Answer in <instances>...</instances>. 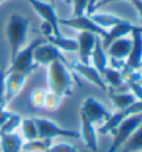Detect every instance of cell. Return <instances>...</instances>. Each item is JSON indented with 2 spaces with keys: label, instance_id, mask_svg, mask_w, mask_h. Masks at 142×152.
Here are the masks:
<instances>
[{
  "label": "cell",
  "instance_id": "1",
  "mask_svg": "<svg viewBox=\"0 0 142 152\" xmlns=\"http://www.w3.org/2000/svg\"><path fill=\"white\" fill-rule=\"evenodd\" d=\"M29 28V20L21 14H11L8 18L7 26H6V35H7L8 46H10V62L18 54L25 40Z\"/></svg>",
  "mask_w": 142,
  "mask_h": 152
},
{
  "label": "cell",
  "instance_id": "2",
  "mask_svg": "<svg viewBox=\"0 0 142 152\" xmlns=\"http://www.w3.org/2000/svg\"><path fill=\"white\" fill-rule=\"evenodd\" d=\"M47 83L51 93L58 96H71L72 94V76L68 72L66 64L62 61H54L47 65Z\"/></svg>",
  "mask_w": 142,
  "mask_h": 152
},
{
  "label": "cell",
  "instance_id": "3",
  "mask_svg": "<svg viewBox=\"0 0 142 152\" xmlns=\"http://www.w3.org/2000/svg\"><path fill=\"white\" fill-rule=\"evenodd\" d=\"M47 40L44 37H37L35 39L32 43H29L26 47L21 48L18 54L15 56V58L10 62V66L6 68V72H17V73H22L25 76H29L36 68H37V64L33 60V53H35V48L40 44L46 43Z\"/></svg>",
  "mask_w": 142,
  "mask_h": 152
},
{
  "label": "cell",
  "instance_id": "4",
  "mask_svg": "<svg viewBox=\"0 0 142 152\" xmlns=\"http://www.w3.org/2000/svg\"><path fill=\"white\" fill-rule=\"evenodd\" d=\"M142 123V112L141 113H135V115H131L128 118L123 120L122 123L119 124L117 127H114L112 130V134H113V142H112L111 148L108 152H116L119 147H122L128 137L133 134V133L138 129V126Z\"/></svg>",
  "mask_w": 142,
  "mask_h": 152
},
{
  "label": "cell",
  "instance_id": "5",
  "mask_svg": "<svg viewBox=\"0 0 142 152\" xmlns=\"http://www.w3.org/2000/svg\"><path fill=\"white\" fill-rule=\"evenodd\" d=\"M33 120H35L36 127H37V136L42 140H44V138L52 140L54 137H59V136L69 137V138H79L80 137V133L59 127L55 122H51L48 119H33Z\"/></svg>",
  "mask_w": 142,
  "mask_h": 152
},
{
  "label": "cell",
  "instance_id": "6",
  "mask_svg": "<svg viewBox=\"0 0 142 152\" xmlns=\"http://www.w3.org/2000/svg\"><path fill=\"white\" fill-rule=\"evenodd\" d=\"M58 24L63 25V26H69V28L77 29L80 32H91V33H94V35H97V36H101L102 39L108 35V29H103V28H101V26H98L88 15L73 17V18H68V20L59 18Z\"/></svg>",
  "mask_w": 142,
  "mask_h": 152
},
{
  "label": "cell",
  "instance_id": "7",
  "mask_svg": "<svg viewBox=\"0 0 142 152\" xmlns=\"http://www.w3.org/2000/svg\"><path fill=\"white\" fill-rule=\"evenodd\" d=\"M142 112V101H135L133 105L127 107L124 109H119L116 113H112L111 118L103 123V126L99 127L98 132L101 134H106V133H111L114 127H117L119 124L122 123L123 120L128 118L131 115H135V113H141Z\"/></svg>",
  "mask_w": 142,
  "mask_h": 152
},
{
  "label": "cell",
  "instance_id": "8",
  "mask_svg": "<svg viewBox=\"0 0 142 152\" xmlns=\"http://www.w3.org/2000/svg\"><path fill=\"white\" fill-rule=\"evenodd\" d=\"M32 7L35 8V11L39 14L43 21L48 22L52 26L54 31V36H61V31H59V24H58V15L55 12V8L51 3H46L42 0H26Z\"/></svg>",
  "mask_w": 142,
  "mask_h": 152
},
{
  "label": "cell",
  "instance_id": "9",
  "mask_svg": "<svg viewBox=\"0 0 142 152\" xmlns=\"http://www.w3.org/2000/svg\"><path fill=\"white\" fill-rule=\"evenodd\" d=\"M131 50L127 57V68L139 69L142 66V26L135 25L131 31Z\"/></svg>",
  "mask_w": 142,
  "mask_h": 152
},
{
  "label": "cell",
  "instance_id": "10",
  "mask_svg": "<svg viewBox=\"0 0 142 152\" xmlns=\"http://www.w3.org/2000/svg\"><path fill=\"white\" fill-rule=\"evenodd\" d=\"M80 112H83L87 116V119L90 120V122H92V123L106 122L112 115L98 100H95L94 97H88V98L84 100Z\"/></svg>",
  "mask_w": 142,
  "mask_h": 152
},
{
  "label": "cell",
  "instance_id": "11",
  "mask_svg": "<svg viewBox=\"0 0 142 152\" xmlns=\"http://www.w3.org/2000/svg\"><path fill=\"white\" fill-rule=\"evenodd\" d=\"M33 60L37 65H50L54 61H62L66 64L65 58L61 54V50L52 46V44H40L35 48L33 53Z\"/></svg>",
  "mask_w": 142,
  "mask_h": 152
},
{
  "label": "cell",
  "instance_id": "12",
  "mask_svg": "<svg viewBox=\"0 0 142 152\" xmlns=\"http://www.w3.org/2000/svg\"><path fill=\"white\" fill-rule=\"evenodd\" d=\"M71 68L75 69L76 72L82 75L83 77H86L88 82H91L92 84H95L98 88H101L102 91H106L108 87H106V83L103 82V77L102 75L94 68V66H91V65H84L82 64L80 61H73L71 64Z\"/></svg>",
  "mask_w": 142,
  "mask_h": 152
},
{
  "label": "cell",
  "instance_id": "13",
  "mask_svg": "<svg viewBox=\"0 0 142 152\" xmlns=\"http://www.w3.org/2000/svg\"><path fill=\"white\" fill-rule=\"evenodd\" d=\"M25 82L26 76L22 73L6 72V96H4L6 102H10L18 93H21L25 86Z\"/></svg>",
  "mask_w": 142,
  "mask_h": 152
},
{
  "label": "cell",
  "instance_id": "14",
  "mask_svg": "<svg viewBox=\"0 0 142 152\" xmlns=\"http://www.w3.org/2000/svg\"><path fill=\"white\" fill-rule=\"evenodd\" d=\"M95 39L97 35L91 32H80L79 37H77V43H79V57H80V62L84 65H90V57L92 53L95 44Z\"/></svg>",
  "mask_w": 142,
  "mask_h": 152
},
{
  "label": "cell",
  "instance_id": "15",
  "mask_svg": "<svg viewBox=\"0 0 142 152\" xmlns=\"http://www.w3.org/2000/svg\"><path fill=\"white\" fill-rule=\"evenodd\" d=\"M80 120H82V132H80V137L83 138L86 142L87 148L91 152L98 151V144H97V133L94 129V123L87 119V116L83 112H80Z\"/></svg>",
  "mask_w": 142,
  "mask_h": 152
},
{
  "label": "cell",
  "instance_id": "16",
  "mask_svg": "<svg viewBox=\"0 0 142 152\" xmlns=\"http://www.w3.org/2000/svg\"><path fill=\"white\" fill-rule=\"evenodd\" d=\"M134 26H135V25H133L131 22H128L127 20H124L123 22H120V24L112 26L111 29H108V35L103 37L102 40H101L103 50L109 47L112 42H114L116 39L124 37V36H127L128 33H131V31H133V28H134Z\"/></svg>",
  "mask_w": 142,
  "mask_h": 152
},
{
  "label": "cell",
  "instance_id": "17",
  "mask_svg": "<svg viewBox=\"0 0 142 152\" xmlns=\"http://www.w3.org/2000/svg\"><path fill=\"white\" fill-rule=\"evenodd\" d=\"M131 44H133V40L131 37H120V39H116L114 42H112L111 46L106 48L108 54L113 58V60H124L128 57V53L131 50Z\"/></svg>",
  "mask_w": 142,
  "mask_h": 152
},
{
  "label": "cell",
  "instance_id": "18",
  "mask_svg": "<svg viewBox=\"0 0 142 152\" xmlns=\"http://www.w3.org/2000/svg\"><path fill=\"white\" fill-rule=\"evenodd\" d=\"M90 60H92L94 68L102 75V72L106 68L108 58H106V53H105V50L102 47V43H101L99 36H97V39H95V44H94V48H92V53H91Z\"/></svg>",
  "mask_w": 142,
  "mask_h": 152
},
{
  "label": "cell",
  "instance_id": "19",
  "mask_svg": "<svg viewBox=\"0 0 142 152\" xmlns=\"http://www.w3.org/2000/svg\"><path fill=\"white\" fill-rule=\"evenodd\" d=\"M22 138L15 133L0 136V148L1 152H21L22 149Z\"/></svg>",
  "mask_w": 142,
  "mask_h": 152
},
{
  "label": "cell",
  "instance_id": "20",
  "mask_svg": "<svg viewBox=\"0 0 142 152\" xmlns=\"http://www.w3.org/2000/svg\"><path fill=\"white\" fill-rule=\"evenodd\" d=\"M50 44L55 46L58 50H65V51H77L79 50V43L77 40L75 39H69V37H63L62 35L61 36H47L46 37Z\"/></svg>",
  "mask_w": 142,
  "mask_h": 152
},
{
  "label": "cell",
  "instance_id": "21",
  "mask_svg": "<svg viewBox=\"0 0 142 152\" xmlns=\"http://www.w3.org/2000/svg\"><path fill=\"white\" fill-rule=\"evenodd\" d=\"M88 17H90L98 26H101V28H103V29H111L112 26H114V25H117L124 21L123 18H120V17L113 15V14H108V12L91 14V15H88Z\"/></svg>",
  "mask_w": 142,
  "mask_h": 152
},
{
  "label": "cell",
  "instance_id": "22",
  "mask_svg": "<svg viewBox=\"0 0 142 152\" xmlns=\"http://www.w3.org/2000/svg\"><path fill=\"white\" fill-rule=\"evenodd\" d=\"M102 77H103V82L108 83L111 87H117L120 88L124 83V77H123V73L119 72L117 69H113V68H105V71L102 72Z\"/></svg>",
  "mask_w": 142,
  "mask_h": 152
},
{
  "label": "cell",
  "instance_id": "23",
  "mask_svg": "<svg viewBox=\"0 0 142 152\" xmlns=\"http://www.w3.org/2000/svg\"><path fill=\"white\" fill-rule=\"evenodd\" d=\"M112 102L117 109H124L127 107L133 105L137 101L134 94H128V93H120V94H114V93H109Z\"/></svg>",
  "mask_w": 142,
  "mask_h": 152
},
{
  "label": "cell",
  "instance_id": "24",
  "mask_svg": "<svg viewBox=\"0 0 142 152\" xmlns=\"http://www.w3.org/2000/svg\"><path fill=\"white\" fill-rule=\"evenodd\" d=\"M126 147H124V152H131V151H138L142 148V123L138 126V129L135 130L128 140L124 142Z\"/></svg>",
  "mask_w": 142,
  "mask_h": 152
},
{
  "label": "cell",
  "instance_id": "25",
  "mask_svg": "<svg viewBox=\"0 0 142 152\" xmlns=\"http://www.w3.org/2000/svg\"><path fill=\"white\" fill-rule=\"evenodd\" d=\"M21 124H22L24 137L28 141H33V140H37V138H39V136H37V127H36V123L33 119L21 120Z\"/></svg>",
  "mask_w": 142,
  "mask_h": 152
},
{
  "label": "cell",
  "instance_id": "26",
  "mask_svg": "<svg viewBox=\"0 0 142 152\" xmlns=\"http://www.w3.org/2000/svg\"><path fill=\"white\" fill-rule=\"evenodd\" d=\"M21 116L17 115V113H11V115L8 116V119L4 122V124L0 127V136H3V134H10V133H14L18 126L21 124Z\"/></svg>",
  "mask_w": 142,
  "mask_h": 152
},
{
  "label": "cell",
  "instance_id": "27",
  "mask_svg": "<svg viewBox=\"0 0 142 152\" xmlns=\"http://www.w3.org/2000/svg\"><path fill=\"white\" fill-rule=\"evenodd\" d=\"M46 96H47V93L43 91V90H40V88H37V90H35V91L31 94L29 102H31V105L35 107V108H43Z\"/></svg>",
  "mask_w": 142,
  "mask_h": 152
},
{
  "label": "cell",
  "instance_id": "28",
  "mask_svg": "<svg viewBox=\"0 0 142 152\" xmlns=\"http://www.w3.org/2000/svg\"><path fill=\"white\" fill-rule=\"evenodd\" d=\"M61 98L62 97L58 96V94H55V93H47V96H46V100H44V108L47 109H51V111H54V109H57L59 107V104H61Z\"/></svg>",
  "mask_w": 142,
  "mask_h": 152
},
{
  "label": "cell",
  "instance_id": "29",
  "mask_svg": "<svg viewBox=\"0 0 142 152\" xmlns=\"http://www.w3.org/2000/svg\"><path fill=\"white\" fill-rule=\"evenodd\" d=\"M88 7V0H73V17L86 15Z\"/></svg>",
  "mask_w": 142,
  "mask_h": 152
},
{
  "label": "cell",
  "instance_id": "30",
  "mask_svg": "<svg viewBox=\"0 0 142 152\" xmlns=\"http://www.w3.org/2000/svg\"><path fill=\"white\" fill-rule=\"evenodd\" d=\"M47 152H79L76 148H73L72 145L61 142V144H55L54 147H50L47 149Z\"/></svg>",
  "mask_w": 142,
  "mask_h": 152
},
{
  "label": "cell",
  "instance_id": "31",
  "mask_svg": "<svg viewBox=\"0 0 142 152\" xmlns=\"http://www.w3.org/2000/svg\"><path fill=\"white\" fill-rule=\"evenodd\" d=\"M127 84L133 90V94L135 96V98L142 101V84L139 82H127Z\"/></svg>",
  "mask_w": 142,
  "mask_h": 152
},
{
  "label": "cell",
  "instance_id": "32",
  "mask_svg": "<svg viewBox=\"0 0 142 152\" xmlns=\"http://www.w3.org/2000/svg\"><path fill=\"white\" fill-rule=\"evenodd\" d=\"M6 96V68H0V100H4Z\"/></svg>",
  "mask_w": 142,
  "mask_h": 152
},
{
  "label": "cell",
  "instance_id": "33",
  "mask_svg": "<svg viewBox=\"0 0 142 152\" xmlns=\"http://www.w3.org/2000/svg\"><path fill=\"white\" fill-rule=\"evenodd\" d=\"M40 32L43 33L44 36H51V35H54V31H52V26L48 22H46V21H43V24L40 25Z\"/></svg>",
  "mask_w": 142,
  "mask_h": 152
},
{
  "label": "cell",
  "instance_id": "34",
  "mask_svg": "<svg viewBox=\"0 0 142 152\" xmlns=\"http://www.w3.org/2000/svg\"><path fill=\"white\" fill-rule=\"evenodd\" d=\"M116 1H124V0H99L98 3L95 4V11L98 10V8L103 7V6H106V4H111V3H116ZM128 1H133V0H128Z\"/></svg>",
  "mask_w": 142,
  "mask_h": 152
},
{
  "label": "cell",
  "instance_id": "35",
  "mask_svg": "<svg viewBox=\"0 0 142 152\" xmlns=\"http://www.w3.org/2000/svg\"><path fill=\"white\" fill-rule=\"evenodd\" d=\"M98 3V0H88V7H87V15L94 14L95 11V4Z\"/></svg>",
  "mask_w": 142,
  "mask_h": 152
},
{
  "label": "cell",
  "instance_id": "36",
  "mask_svg": "<svg viewBox=\"0 0 142 152\" xmlns=\"http://www.w3.org/2000/svg\"><path fill=\"white\" fill-rule=\"evenodd\" d=\"M131 3L134 4V7L137 8L139 17H141V22H142V0H133Z\"/></svg>",
  "mask_w": 142,
  "mask_h": 152
},
{
  "label": "cell",
  "instance_id": "37",
  "mask_svg": "<svg viewBox=\"0 0 142 152\" xmlns=\"http://www.w3.org/2000/svg\"><path fill=\"white\" fill-rule=\"evenodd\" d=\"M21 152H47V151H22L21 149Z\"/></svg>",
  "mask_w": 142,
  "mask_h": 152
},
{
  "label": "cell",
  "instance_id": "38",
  "mask_svg": "<svg viewBox=\"0 0 142 152\" xmlns=\"http://www.w3.org/2000/svg\"><path fill=\"white\" fill-rule=\"evenodd\" d=\"M65 1H66V3L69 4V3H71V1H72V0H65Z\"/></svg>",
  "mask_w": 142,
  "mask_h": 152
},
{
  "label": "cell",
  "instance_id": "39",
  "mask_svg": "<svg viewBox=\"0 0 142 152\" xmlns=\"http://www.w3.org/2000/svg\"><path fill=\"white\" fill-rule=\"evenodd\" d=\"M50 1H51V4H52V3H54V0H50Z\"/></svg>",
  "mask_w": 142,
  "mask_h": 152
},
{
  "label": "cell",
  "instance_id": "40",
  "mask_svg": "<svg viewBox=\"0 0 142 152\" xmlns=\"http://www.w3.org/2000/svg\"><path fill=\"white\" fill-rule=\"evenodd\" d=\"M3 1H4V0H0V3H3Z\"/></svg>",
  "mask_w": 142,
  "mask_h": 152
},
{
  "label": "cell",
  "instance_id": "41",
  "mask_svg": "<svg viewBox=\"0 0 142 152\" xmlns=\"http://www.w3.org/2000/svg\"><path fill=\"white\" fill-rule=\"evenodd\" d=\"M0 152H1V148H0Z\"/></svg>",
  "mask_w": 142,
  "mask_h": 152
},
{
  "label": "cell",
  "instance_id": "42",
  "mask_svg": "<svg viewBox=\"0 0 142 152\" xmlns=\"http://www.w3.org/2000/svg\"><path fill=\"white\" fill-rule=\"evenodd\" d=\"M98 1H99V0H98Z\"/></svg>",
  "mask_w": 142,
  "mask_h": 152
}]
</instances>
